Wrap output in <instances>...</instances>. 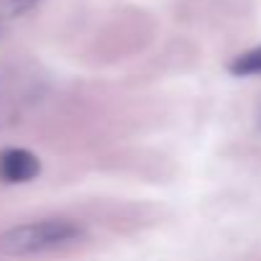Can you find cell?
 <instances>
[{"instance_id":"3","label":"cell","mask_w":261,"mask_h":261,"mask_svg":"<svg viewBox=\"0 0 261 261\" xmlns=\"http://www.w3.org/2000/svg\"><path fill=\"white\" fill-rule=\"evenodd\" d=\"M230 74L236 77H261V44L238 54L230 64H228Z\"/></svg>"},{"instance_id":"2","label":"cell","mask_w":261,"mask_h":261,"mask_svg":"<svg viewBox=\"0 0 261 261\" xmlns=\"http://www.w3.org/2000/svg\"><path fill=\"white\" fill-rule=\"evenodd\" d=\"M41 174V159L23 149L8 146L0 151V182L3 185H26Z\"/></svg>"},{"instance_id":"4","label":"cell","mask_w":261,"mask_h":261,"mask_svg":"<svg viewBox=\"0 0 261 261\" xmlns=\"http://www.w3.org/2000/svg\"><path fill=\"white\" fill-rule=\"evenodd\" d=\"M36 6V0H11V13L18 16V13H26L29 8Z\"/></svg>"},{"instance_id":"1","label":"cell","mask_w":261,"mask_h":261,"mask_svg":"<svg viewBox=\"0 0 261 261\" xmlns=\"http://www.w3.org/2000/svg\"><path fill=\"white\" fill-rule=\"evenodd\" d=\"M82 238V228L67 218H46L16 225L0 236V251L11 256H31L62 248Z\"/></svg>"}]
</instances>
